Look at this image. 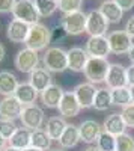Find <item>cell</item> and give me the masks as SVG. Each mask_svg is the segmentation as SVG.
<instances>
[{"instance_id":"obj_1","label":"cell","mask_w":134,"mask_h":151,"mask_svg":"<svg viewBox=\"0 0 134 151\" xmlns=\"http://www.w3.org/2000/svg\"><path fill=\"white\" fill-rule=\"evenodd\" d=\"M24 44L27 48H32L35 52L47 50V47L51 44V29H48L42 23L32 24Z\"/></svg>"},{"instance_id":"obj_2","label":"cell","mask_w":134,"mask_h":151,"mask_svg":"<svg viewBox=\"0 0 134 151\" xmlns=\"http://www.w3.org/2000/svg\"><path fill=\"white\" fill-rule=\"evenodd\" d=\"M42 64L50 73H63L68 70V52L60 47H48L44 53Z\"/></svg>"},{"instance_id":"obj_3","label":"cell","mask_w":134,"mask_h":151,"mask_svg":"<svg viewBox=\"0 0 134 151\" xmlns=\"http://www.w3.org/2000/svg\"><path fill=\"white\" fill-rule=\"evenodd\" d=\"M108 60L105 58H89L86 67H84V76H86L88 82L98 85V83H104L107 73H108Z\"/></svg>"},{"instance_id":"obj_4","label":"cell","mask_w":134,"mask_h":151,"mask_svg":"<svg viewBox=\"0 0 134 151\" xmlns=\"http://www.w3.org/2000/svg\"><path fill=\"white\" fill-rule=\"evenodd\" d=\"M12 15L15 20H20L27 24H35L39 23V14L38 9L35 6V0H17V3L12 9Z\"/></svg>"},{"instance_id":"obj_5","label":"cell","mask_w":134,"mask_h":151,"mask_svg":"<svg viewBox=\"0 0 134 151\" xmlns=\"http://www.w3.org/2000/svg\"><path fill=\"white\" fill-rule=\"evenodd\" d=\"M86 20H88V14H84L83 11H76V12H71V14H63L60 24L63 26L68 35L77 36L86 32Z\"/></svg>"},{"instance_id":"obj_6","label":"cell","mask_w":134,"mask_h":151,"mask_svg":"<svg viewBox=\"0 0 134 151\" xmlns=\"http://www.w3.org/2000/svg\"><path fill=\"white\" fill-rule=\"evenodd\" d=\"M14 64H15V68L18 71L30 74L39 65V55H38V52H35V50L24 47L17 53Z\"/></svg>"},{"instance_id":"obj_7","label":"cell","mask_w":134,"mask_h":151,"mask_svg":"<svg viewBox=\"0 0 134 151\" xmlns=\"http://www.w3.org/2000/svg\"><path fill=\"white\" fill-rule=\"evenodd\" d=\"M110 23L100 12V9H92L88 12L86 20V33L89 36H105Z\"/></svg>"},{"instance_id":"obj_8","label":"cell","mask_w":134,"mask_h":151,"mask_svg":"<svg viewBox=\"0 0 134 151\" xmlns=\"http://www.w3.org/2000/svg\"><path fill=\"white\" fill-rule=\"evenodd\" d=\"M20 121L23 124V127H27L30 130L41 129L44 124V110L36 104H27L23 107Z\"/></svg>"},{"instance_id":"obj_9","label":"cell","mask_w":134,"mask_h":151,"mask_svg":"<svg viewBox=\"0 0 134 151\" xmlns=\"http://www.w3.org/2000/svg\"><path fill=\"white\" fill-rule=\"evenodd\" d=\"M108 44H110V50L115 55H125L130 52L133 47V38L125 32V30H113L107 35Z\"/></svg>"},{"instance_id":"obj_10","label":"cell","mask_w":134,"mask_h":151,"mask_svg":"<svg viewBox=\"0 0 134 151\" xmlns=\"http://www.w3.org/2000/svg\"><path fill=\"white\" fill-rule=\"evenodd\" d=\"M23 103L15 97V95H9L3 97L0 100V118L3 119H17L20 118L21 112H23Z\"/></svg>"},{"instance_id":"obj_11","label":"cell","mask_w":134,"mask_h":151,"mask_svg":"<svg viewBox=\"0 0 134 151\" xmlns=\"http://www.w3.org/2000/svg\"><path fill=\"white\" fill-rule=\"evenodd\" d=\"M108 89H118V88L128 86V79H127V68L120 64H110L105 82Z\"/></svg>"},{"instance_id":"obj_12","label":"cell","mask_w":134,"mask_h":151,"mask_svg":"<svg viewBox=\"0 0 134 151\" xmlns=\"http://www.w3.org/2000/svg\"><path fill=\"white\" fill-rule=\"evenodd\" d=\"M86 52L91 58H105L112 53L107 36H89L86 41Z\"/></svg>"},{"instance_id":"obj_13","label":"cell","mask_w":134,"mask_h":151,"mask_svg":"<svg viewBox=\"0 0 134 151\" xmlns=\"http://www.w3.org/2000/svg\"><path fill=\"white\" fill-rule=\"evenodd\" d=\"M96 88L93 83L91 82H83V83H78L76 88H74V95L77 97L78 103L81 106V109H91L93 107V100H95V95H96Z\"/></svg>"},{"instance_id":"obj_14","label":"cell","mask_w":134,"mask_h":151,"mask_svg":"<svg viewBox=\"0 0 134 151\" xmlns=\"http://www.w3.org/2000/svg\"><path fill=\"white\" fill-rule=\"evenodd\" d=\"M57 110H59V113L63 118H74V116L78 115L80 110H81V106L78 103L77 97L74 95V92L66 91L63 94L62 100H60V103L57 106Z\"/></svg>"},{"instance_id":"obj_15","label":"cell","mask_w":134,"mask_h":151,"mask_svg":"<svg viewBox=\"0 0 134 151\" xmlns=\"http://www.w3.org/2000/svg\"><path fill=\"white\" fill-rule=\"evenodd\" d=\"M89 55L86 52V48L83 47H72L68 50V70L74 73H83L84 67H86Z\"/></svg>"},{"instance_id":"obj_16","label":"cell","mask_w":134,"mask_h":151,"mask_svg":"<svg viewBox=\"0 0 134 151\" xmlns=\"http://www.w3.org/2000/svg\"><path fill=\"white\" fill-rule=\"evenodd\" d=\"M78 132H80V139L84 144H95L98 136L103 132V125L95 121V119H84L80 125H78Z\"/></svg>"},{"instance_id":"obj_17","label":"cell","mask_w":134,"mask_h":151,"mask_svg":"<svg viewBox=\"0 0 134 151\" xmlns=\"http://www.w3.org/2000/svg\"><path fill=\"white\" fill-rule=\"evenodd\" d=\"M30 30V24L27 23H23L20 20H12L8 24V30H6V36L11 42H15V44H21L26 41V38L29 35Z\"/></svg>"},{"instance_id":"obj_18","label":"cell","mask_w":134,"mask_h":151,"mask_svg":"<svg viewBox=\"0 0 134 151\" xmlns=\"http://www.w3.org/2000/svg\"><path fill=\"white\" fill-rule=\"evenodd\" d=\"M29 83L41 94L44 89H47V88L53 83L51 73L44 67H38L35 71H32L29 74Z\"/></svg>"},{"instance_id":"obj_19","label":"cell","mask_w":134,"mask_h":151,"mask_svg":"<svg viewBox=\"0 0 134 151\" xmlns=\"http://www.w3.org/2000/svg\"><path fill=\"white\" fill-rule=\"evenodd\" d=\"M65 91L62 89V86H59V85H54L51 83L50 86L47 88V89H44L41 94H39V98H41V101L45 107H50V109H57L59 103H60V100H62Z\"/></svg>"},{"instance_id":"obj_20","label":"cell","mask_w":134,"mask_h":151,"mask_svg":"<svg viewBox=\"0 0 134 151\" xmlns=\"http://www.w3.org/2000/svg\"><path fill=\"white\" fill-rule=\"evenodd\" d=\"M100 12L107 18V21L110 24H118L120 23L124 17V11L120 9L113 0H104L100 6Z\"/></svg>"},{"instance_id":"obj_21","label":"cell","mask_w":134,"mask_h":151,"mask_svg":"<svg viewBox=\"0 0 134 151\" xmlns=\"http://www.w3.org/2000/svg\"><path fill=\"white\" fill-rule=\"evenodd\" d=\"M103 129L108 133H112L115 136H119L125 133L127 130V124L122 118V115L120 113H112V115H108L105 119H104V124H103Z\"/></svg>"},{"instance_id":"obj_22","label":"cell","mask_w":134,"mask_h":151,"mask_svg":"<svg viewBox=\"0 0 134 151\" xmlns=\"http://www.w3.org/2000/svg\"><path fill=\"white\" fill-rule=\"evenodd\" d=\"M20 82L15 77V74H12L11 71H0V95L9 97L14 95Z\"/></svg>"},{"instance_id":"obj_23","label":"cell","mask_w":134,"mask_h":151,"mask_svg":"<svg viewBox=\"0 0 134 151\" xmlns=\"http://www.w3.org/2000/svg\"><path fill=\"white\" fill-rule=\"evenodd\" d=\"M80 132H78V127L74 124H68L65 132L62 133V136H60V139L57 141L60 148L63 150H68V148H74L77 147V144L80 142Z\"/></svg>"},{"instance_id":"obj_24","label":"cell","mask_w":134,"mask_h":151,"mask_svg":"<svg viewBox=\"0 0 134 151\" xmlns=\"http://www.w3.org/2000/svg\"><path fill=\"white\" fill-rule=\"evenodd\" d=\"M14 95L23 103V106H27V104H35L36 98L39 97V92L36 91L29 82H23V83L18 85Z\"/></svg>"},{"instance_id":"obj_25","label":"cell","mask_w":134,"mask_h":151,"mask_svg":"<svg viewBox=\"0 0 134 151\" xmlns=\"http://www.w3.org/2000/svg\"><path fill=\"white\" fill-rule=\"evenodd\" d=\"M30 137H32V130L27 127H18L15 133L8 139V145L15 147L18 150H26L30 147Z\"/></svg>"},{"instance_id":"obj_26","label":"cell","mask_w":134,"mask_h":151,"mask_svg":"<svg viewBox=\"0 0 134 151\" xmlns=\"http://www.w3.org/2000/svg\"><path fill=\"white\" fill-rule=\"evenodd\" d=\"M66 125H68V122L63 119V116H50L47 119L45 130L53 141H59L62 133L65 132Z\"/></svg>"},{"instance_id":"obj_27","label":"cell","mask_w":134,"mask_h":151,"mask_svg":"<svg viewBox=\"0 0 134 151\" xmlns=\"http://www.w3.org/2000/svg\"><path fill=\"white\" fill-rule=\"evenodd\" d=\"M51 137L44 129H36L32 130V137H30V147L38 148L41 151H47L51 148Z\"/></svg>"},{"instance_id":"obj_28","label":"cell","mask_w":134,"mask_h":151,"mask_svg":"<svg viewBox=\"0 0 134 151\" xmlns=\"http://www.w3.org/2000/svg\"><path fill=\"white\" fill-rule=\"evenodd\" d=\"M112 104V91L108 88H101V89L96 91V95H95V100H93V107L96 110H107Z\"/></svg>"},{"instance_id":"obj_29","label":"cell","mask_w":134,"mask_h":151,"mask_svg":"<svg viewBox=\"0 0 134 151\" xmlns=\"http://www.w3.org/2000/svg\"><path fill=\"white\" fill-rule=\"evenodd\" d=\"M112 91V104L119 106V107H125L131 103V92L130 88H118V89H110Z\"/></svg>"},{"instance_id":"obj_30","label":"cell","mask_w":134,"mask_h":151,"mask_svg":"<svg viewBox=\"0 0 134 151\" xmlns=\"http://www.w3.org/2000/svg\"><path fill=\"white\" fill-rule=\"evenodd\" d=\"M96 148L100 151H116V136L103 130L96 139Z\"/></svg>"},{"instance_id":"obj_31","label":"cell","mask_w":134,"mask_h":151,"mask_svg":"<svg viewBox=\"0 0 134 151\" xmlns=\"http://www.w3.org/2000/svg\"><path fill=\"white\" fill-rule=\"evenodd\" d=\"M35 6L38 9L39 17H51L59 9L57 0H35Z\"/></svg>"},{"instance_id":"obj_32","label":"cell","mask_w":134,"mask_h":151,"mask_svg":"<svg viewBox=\"0 0 134 151\" xmlns=\"http://www.w3.org/2000/svg\"><path fill=\"white\" fill-rule=\"evenodd\" d=\"M116 151H134V137L128 133L116 136Z\"/></svg>"},{"instance_id":"obj_33","label":"cell","mask_w":134,"mask_h":151,"mask_svg":"<svg viewBox=\"0 0 134 151\" xmlns=\"http://www.w3.org/2000/svg\"><path fill=\"white\" fill-rule=\"evenodd\" d=\"M59 11H62L63 14H71L76 11H81L83 0H57Z\"/></svg>"},{"instance_id":"obj_34","label":"cell","mask_w":134,"mask_h":151,"mask_svg":"<svg viewBox=\"0 0 134 151\" xmlns=\"http://www.w3.org/2000/svg\"><path fill=\"white\" fill-rule=\"evenodd\" d=\"M17 129H18L17 124L12 121V119H3V118H0V134H2L6 141L15 133Z\"/></svg>"},{"instance_id":"obj_35","label":"cell","mask_w":134,"mask_h":151,"mask_svg":"<svg viewBox=\"0 0 134 151\" xmlns=\"http://www.w3.org/2000/svg\"><path fill=\"white\" fill-rule=\"evenodd\" d=\"M120 115H122L127 127H133L134 129V103L131 101L128 106L122 107V110H120Z\"/></svg>"},{"instance_id":"obj_36","label":"cell","mask_w":134,"mask_h":151,"mask_svg":"<svg viewBox=\"0 0 134 151\" xmlns=\"http://www.w3.org/2000/svg\"><path fill=\"white\" fill-rule=\"evenodd\" d=\"M66 36H68V33L65 32V29H63L62 24L54 26V27L51 29V42H59V41L65 40Z\"/></svg>"},{"instance_id":"obj_37","label":"cell","mask_w":134,"mask_h":151,"mask_svg":"<svg viewBox=\"0 0 134 151\" xmlns=\"http://www.w3.org/2000/svg\"><path fill=\"white\" fill-rule=\"evenodd\" d=\"M17 3V0H0V14H8V12H12Z\"/></svg>"},{"instance_id":"obj_38","label":"cell","mask_w":134,"mask_h":151,"mask_svg":"<svg viewBox=\"0 0 134 151\" xmlns=\"http://www.w3.org/2000/svg\"><path fill=\"white\" fill-rule=\"evenodd\" d=\"M113 2L122 9L124 12L125 11H131L134 8V0H113Z\"/></svg>"},{"instance_id":"obj_39","label":"cell","mask_w":134,"mask_h":151,"mask_svg":"<svg viewBox=\"0 0 134 151\" xmlns=\"http://www.w3.org/2000/svg\"><path fill=\"white\" fill-rule=\"evenodd\" d=\"M133 40H134V17H130L128 21L125 23V29H124Z\"/></svg>"},{"instance_id":"obj_40","label":"cell","mask_w":134,"mask_h":151,"mask_svg":"<svg viewBox=\"0 0 134 151\" xmlns=\"http://www.w3.org/2000/svg\"><path fill=\"white\" fill-rule=\"evenodd\" d=\"M127 79H128V86L134 85V64H131L127 68Z\"/></svg>"},{"instance_id":"obj_41","label":"cell","mask_w":134,"mask_h":151,"mask_svg":"<svg viewBox=\"0 0 134 151\" xmlns=\"http://www.w3.org/2000/svg\"><path fill=\"white\" fill-rule=\"evenodd\" d=\"M127 55H128V59H130V62H131V64H134V44H133V47L130 48V52H128Z\"/></svg>"},{"instance_id":"obj_42","label":"cell","mask_w":134,"mask_h":151,"mask_svg":"<svg viewBox=\"0 0 134 151\" xmlns=\"http://www.w3.org/2000/svg\"><path fill=\"white\" fill-rule=\"evenodd\" d=\"M6 142H8V141L5 139V137H3L2 134H0V151H2V150L6 147Z\"/></svg>"},{"instance_id":"obj_43","label":"cell","mask_w":134,"mask_h":151,"mask_svg":"<svg viewBox=\"0 0 134 151\" xmlns=\"http://www.w3.org/2000/svg\"><path fill=\"white\" fill-rule=\"evenodd\" d=\"M5 55H6V52H5V47L0 44V62H2L3 59H5Z\"/></svg>"},{"instance_id":"obj_44","label":"cell","mask_w":134,"mask_h":151,"mask_svg":"<svg viewBox=\"0 0 134 151\" xmlns=\"http://www.w3.org/2000/svg\"><path fill=\"white\" fill-rule=\"evenodd\" d=\"M2 151H23V150H18V148H15V147H11V145H6Z\"/></svg>"},{"instance_id":"obj_45","label":"cell","mask_w":134,"mask_h":151,"mask_svg":"<svg viewBox=\"0 0 134 151\" xmlns=\"http://www.w3.org/2000/svg\"><path fill=\"white\" fill-rule=\"evenodd\" d=\"M83 151H100L98 148H96V147H92V145H89L88 148H84Z\"/></svg>"},{"instance_id":"obj_46","label":"cell","mask_w":134,"mask_h":151,"mask_svg":"<svg viewBox=\"0 0 134 151\" xmlns=\"http://www.w3.org/2000/svg\"><path fill=\"white\" fill-rule=\"evenodd\" d=\"M130 88V92H131V101L134 103V85L133 86H128Z\"/></svg>"},{"instance_id":"obj_47","label":"cell","mask_w":134,"mask_h":151,"mask_svg":"<svg viewBox=\"0 0 134 151\" xmlns=\"http://www.w3.org/2000/svg\"><path fill=\"white\" fill-rule=\"evenodd\" d=\"M23 151H41V150H38V148H33V147H29V148L23 150Z\"/></svg>"},{"instance_id":"obj_48","label":"cell","mask_w":134,"mask_h":151,"mask_svg":"<svg viewBox=\"0 0 134 151\" xmlns=\"http://www.w3.org/2000/svg\"><path fill=\"white\" fill-rule=\"evenodd\" d=\"M50 151H65L63 148H57V150H50Z\"/></svg>"}]
</instances>
